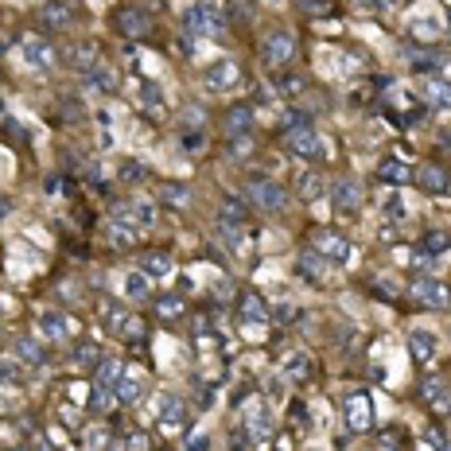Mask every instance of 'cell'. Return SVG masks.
<instances>
[{
  "mask_svg": "<svg viewBox=\"0 0 451 451\" xmlns=\"http://www.w3.org/2000/svg\"><path fill=\"white\" fill-rule=\"evenodd\" d=\"M226 24H230V20H226L222 12L214 8V4H191V8L183 12V27H187V35H202V39H222V35H226Z\"/></svg>",
  "mask_w": 451,
  "mask_h": 451,
  "instance_id": "cell-1",
  "label": "cell"
},
{
  "mask_svg": "<svg viewBox=\"0 0 451 451\" xmlns=\"http://www.w3.org/2000/svg\"><path fill=\"white\" fill-rule=\"evenodd\" d=\"M245 195H249V202H253L257 210H265V214L285 210V202H288L285 187L276 183V179H268V176H253L249 183H245Z\"/></svg>",
  "mask_w": 451,
  "mask_h": 451,
  "instance_id": "cell-2",
  "label": "cell"
},
{
  "mask_svg": "<svg viewBox=\"0 0 451 451\" xmlns=\"http://www.w3.org/2000/svg\"><path fill=\"white\" fill-rule=\"evenodd\" d=\"M285 140L300 159H319L323 156V140H319V133L311 129V121H292V125H285Z\"/></svg>",
  "mask_w": 451,
  "mask_h": 451,
  "instance_id": "cell-3",
  "label": "cell"
},
{
  "mask_svg": "<svg viewBox=\"0 0 451 451\" xmlns=\"http://www.w3.org/2000/svg\"><path fill=\"white\" fill-rule=\"evenodd\" d=\"M261 55H265L268 67H288V63L296 59V39H292V32H285V27L268 32L265 39H261Z\"/></svg>",
  "mask_w": 451,
  "mask_h": 451,
  "instance_id": "cell-4",
  "label": "cell"
},
{
  "mask_svg": "<svg viewBox=\"0 0 451 451\" xmlns=\"http://www.w3.org/2000/svg\"><path fill=\"white\" fill-rule=\"evenodd\" d=\"M113 24H117L121 35H133V39H144V35H152V27H156V16H152L148 8H140V4H125V8L113 16Z\"/></svg>",
  "mask_w": 451,
  "mask_h": 451,
  "instance_id": "cell-5",
  "label": "cell"
},
{
  "mask_svg": "<svg viewBox=\"0 0 451 451\" xmlns=\"http://www.w3.org/2000/svg\"><path fill=\"white\" fill-rule=\"evenodd\" d=\"M339 412H343V420H346L351 432H370V424H374V412H370L366 393H346L343 401H339Z\"/></svg>",
  "mask_w": 451,
  "mask_h": 451,
  "instance_id": "cell-6",
  "label": "cell"
},
{
  "mask_svg": "<svg viewBox=\"0 0 451 451\" xmlns=\"http://www.w3.org/2000/svg\"><path fill=\"white\" fill-rule=\"evenodd\" d=\"M412 300H420L424 308H447L451 292H447L443 280H436V276H417V280H412Z\"/></svg>",
  "mask_w": 451,
  "mask_h": 451,
  "instance_id": "cell-7",
  "label": "cell"
},
{
  "mask_svg": "<svg viewBox=\"0 0 451 451\" xmlns=\"http://www.w3.org/2000/svg\"><path fill=\"white\" fill-rule=\"evenodd\" d=\"M311 245H315V253H319V257H327L331 265H346V261L354 257L351 242H346V237H339V234H331V230H319Z\"/></svg>",
  "mask_w": 451,
  "mask_h": 451,
  "instance_id": "cell-8",
  "label": "cell"
},
{
  "mask_svg": "<svg viewBox=\"0 0 451 451\" xmlns=\"http://www.w3.org/2000/svg\"><path fill=\"white\" fill-rule=\"evenodd\" d=\"M331 199H334V210L339 214H358L362 207V183H354V179H334L331 183Z\"/></svg>",
  "mask_w": 451,
  "mask_h": 451,
  "instance_id": "cell-9",
  "label": "cell"
},
{
  "mask_svg": "<svg viewBox=\"0 0 451 451\" xmlns=\"http://www.w3.org/2000/svg\"><path fill=\"white\" fill-rule=\"evenodd\" d=\"M63 63H67L70 70H82V74H86L90 67H98V63H101V47L93 39L70 43V47H67V59H63Z\"/></svg>",
  "mask_w": 451,
  "mask_h": 451,
  "instance_id": "cell-10",
  "label": "cell"
},
{
  "mask_svg": "<svg viewBox=\"0 0 451 451\" xmlns=\"http://www.w3.org/2000/svg\"><path fill=\"white\" fill-rule=\"evenodd\" d=\"M70 331H74V323L63 311H43L39 315V334L51 339V343H70Z\"/></svg>",
  "mask_w": 451,
  "mask_h": 451,
  "instance_id": "cell-11",
  "label": "cell"
},
{
  "mask_svg": "<svg viewBox=\"0 0 451 451\" xmlns=\"http://www.w3.org/2000/svg\"><path fill=\"white\" fill-rule=\"evenodd\" d=\"M98 319H101V327H105V334L121 339V331H125V323H129V308H121L117 300H109V296H101Z\"/></svg>",
  "mask_w": 451,
  "mask_h": 451,
  "instance_id": "cell-12",
  "label": "cell"
},
{
  "mask_svg": "<svg viewBox=\"0 0 451 451\" xmlns=\"http://www.w3.org/2000/svg\"><path fill=\"white\" fill-rule=\"evenodd\" d=\"M39 24L47 27V32L70 27V24H74V8H70V4H63V0H47V4H39Z\"/></svg>",
  "mask_w": 451,
  "mask_h": 451,
  "instance_id": "cell-13",
  "label": "cell"
},
{
  "mask_svg": "<svg viewBox=\"0 0 451 451\" xmlns=\"http://www.w3.org/2000/svg\"><path fill=\"white\" fill-rule=\"evenodd\" d=\"M24 63L35 70H51L55 67V47L51 43H43L39 35H27L24 39Z\"/></svg>",
  "mask_w": 451,
  "mask_h": 451,
  "instance_id": "cell-14",
  "label": "cell"
},
{
  "mask_svg": "<svg viewBox=\"0 0 451 451\" xmlns=\"http://www.w3.org/2000/svg\"><path fill=\"white\" fill-rule=\"evenodd\" d=\"M417 183H420V191H428V195H443L447 183H451V176H447V167H440V164H420Z\"/></svg>",
  "mask_w": 451,
  "mask_h": 451,
  "instance_id": "cell-15",
  "label": "cell"
},
{
  "mask_svg": "<svg viewBox=\"0 0 451 451\" xmlns=\"http://www.w3.org/2000/svg\"><path fill=\"white\" fill-rule=\"evenodd\" d=\"M187 420V405L179 397H159V432H179Z\"/></svg>",
  "mask_w": 451,
  "mask_h": 451,
  "instance_id": "cell-16",
  "label": "cell"
},
{
  "mask_svg": "<svg viewBox=\"0 0 451 451\" xmlns=\"http://www.w3.org/2000/svg\"><path fill=\"white\" fill-rule=\"evenodd\" d=\"M436 351H440V339H436L432 331H412L409 334V354H412V362H432L436 358Z\"/></svg>",
  "mask_w": 451,
  "mask_h": 451,
  "instance_id": "cell-17",
  "label": "cell"
},
{
  "mask_svg": "<svg viewBox=\"0 0 451 451\" xmlns=\"http://www.w3.org/2000/svg\"><path fill=\"white\" fill-rule=\"evenodd\" d=\"M377 179L389 187H405V183H412V167L405 159H381L377 164Z\"/></svg>",
  "mask_w": 451,
  "mask_h": 451,
  "instance_id": "cell-18",
  "label": "cell"
},
{
  "mask_svg": "<svg viewBox=\"0 0 451 451\" xmlns=\"http://www.w3.org/2000/svg\"><path fill=\"white\" fill-rule=\"evenodd\" d=\"M311 370H315V366H311V354H308V351H288V354H285V366H280V374L292 377V381H308Z\"/></svg>",
  "mask_w": 451,
  "mask_h": 451,
  "instance_id": "cell-19",
  "label": "cell"
},
{
  "mask_svg": "<svg viewBox=\"0 0 451 451\" xmlns=\"http://www.w3.org/2000/svg\"><path fill=\"white\" fill-rule=\"evenodd\" d=\"M86 90H93V93H117V74H113V67H90L86 70Z\"/></svg>",
  "mask_w": 451,
  "mask_h": 451,
  "instance_id": "cell-20",
  "label": "cell"
},
{
  "mask_svg": "<svg viewBox=\"0 0 451 451\" xmlns=\"http://www.w3.org/2000/svg\"><path fill=\"white\" fill-rule=\"evenodd\" d=\"M409 67H412V70H424V74H432V70H443V67H447V55H440V51H428V47H412V51H409Z\"/></svg>",
  "mask_w": 451,
  "mask_h": 451,
  "instance_id": "cell-21",
  "label": "cell"
},
{
  "mask_svg": "<svg viewBox=\"0 0 451 451\" xmlns=\"http://www.w3.org/2000/svg\"><path fill=\"white\" fill-rule=\"evenodd\" d=\"M237 82V67L230 59H218L214 67L207 70V90H230Z\"/></svg>",
  "mask_w": 451,
  "mask_h": 451,
  "instance_id": "cell-22",
  "label": "cell"
},
{
  "mask_svg": "<svg viewBox=\"0 0 451 451\" xmlns=\"http://www.w3.org/2000/svg\"><path fill=\"white\" fill-rule=\"evenodd\" d=\"M140 268L148 276H159V280H164V276H171L176 273V265H171V257H167L164 249H152V253H140Z\"/></svg>",
  "mask_w": 451,
  "mask_h": 451,
  "instance_id": "cell-23",
  "label": "cell"
},
{
  "mask_svg": "<svg viewBox=\"0 0 451 451\" xmlns=\"http://www.w3.org/2000/svg\"><path fill=\"white\" fill-rule=\"evenodd\" d=\"M253 129V109L249 105H234L226 113V136H245Z\"/></svg>",
  "mask_w": 451,
  "mask_h": 451,
  "instance_id": "cell-24",
  "label": "cell"
},
{
  "mask_svg": "<svg viewBox=\"0 0 451 451\" xmlns=\"http://www.w3.org/2000/svg\"><path fill=\"white\" fill-rule=\"evenodd\" d=\"M121 374H125V366H121L117 358H98L93 362V381L98 385H109V389H113V385L121 381Z\"/></svg>",
  "mask_w": 451,
  "mask_h": 451,
  "instance_id": "cell-25",
  "label": "cell"
},
{
  "mask_svg": "<svg viewBox=\"0 0 451 451\" xmlns=\"http://www.w3.org/2000/svg\"><path fill=\"white\" fill-rule=\"evenodd\" d=\"M16 354L24 362H32V366H43V362H47L43 343H39V339H32V334H20V339H16Z\"/></svg>",
  "mask_w": 451,
  "mask_h": 451,
  "instance_id": "cell-26",
  "label": "cell"
},
{
  "mask_svg": "<svg viewBox=\"0 0 451 451\" xmlns=\"http://www.w3.org/2000/svg\"><path fill=\"white\" fill-rule=\"evenodd\" d=\"M273 412L265 409V405H257V409H249V432H253V440H268L273 436Z\"/></svg>",
  "mask_w": 451,
  "mask_h": 451,
  "instance_id": "cell-27",
  "label": "cell"
},
{
  "mask_svg": "<svg viewBox=\"0 0 451 451\" xmlns=\"http://www.w3.org/2000/svg\"><path fill=\"white\" fill-rule=\"evenodd\" d=\"M268 319V308H265V300L261 296H253V292H245L242 296V323H265Z\"/></svg>",
  "mask_w": 451,
  "mask_h": 451,
  "instance_id": "cell-28",
  "label": "cell"
},
{
  "mask_svg": "<svg viewBox=\"0 0 451 451\" xmlns=\"http://www.w3.org/2000/svg\"><path fill=\"white\" fill-rule=\"evenodd\" d=\"M129 210H133L136 230H152V226H156V207H152L148 199H133V202H129Z\"/></svg>",
  "mask_w": 451,
  "mask_h": 451,
  "instance_id": "cell-29",
  "label": "cell"
},
{
  "mask_svg": "<svg viewBox=\"0 0 451 451\" xmlns=\"http://www.w3.org/2000/svg\"><path fill=\"white\" fill-rule=\"evenodd\" d=\"M125 296L129 300H148V273H129L125 276Z\"/></svg>",
  "mask_w": 451,
  "mask_h": 451,
  "instance_id": "cell-30",
  "label": "cell"
},
{
  "mask_svg": "<svg viewBox=\"0 0 451 451\" xmlns=\"http://www.w3.org/2000/svg\"><path fill=\"white\" fill-rule=\"evenodd\" d=\"M113 393H117V401H121V405H133L136 397H140V381H136L133 374H121V381L113 385Z\"/></svg>",
  "mask_w": 451,
  "mask_h": 451,
  "instance_id": "cell-31",
  "label": "cell"
},
{
  "mask_svg": "<svg viewBox=\"0 0 451 451\" xmlns=\"http://www.w3.org/2000/svg\"><path fill=\"white\" fill-rule=\"evenodd\" d=\"M156 315L164 319V323L179 319V315H183V300H179V296H159V300H156Z\"/></svg>",
  "mask_w": 451,
  "mask_h": 451,
  "instance_id": "cell-32",
  "label": "cell"
},
{
  "mask_svg": "<svg viewBox=\"0 0 451 451\" xmlns=\"http://www.w3.org/2000/svg\"><path fill=\"white\" fill-rule=\"evenodd\" d=\"M296 191H300L303 202H315L319 195H323V179H319V171H308V176L300 179V187H296Z\"/></svg>",
  "mask_w": 451,
  "mask_h": 451,
  "instance_id": "cell-33",
  "label": "cell"
},
{
  "mask_svg": "<svg viewBox=\"0 0 451 451\" xmlns=\"http://www.w3.org/2000/svg\"><path fill=\"white\" fill-rule=\"evenodd\" d=\"M218 222H237V226H245V222H249V210H245L237 199H226V202H222V214H218Z\"/></svg>",
  "mask_w": 451,
  "mask_h": 451,
  "instance_id": "cell-34",
  "label": "cell"
},
{
  "mask_svg": "<svg viewBox=\"0 0 451 451\" xmlns=\"http://www.w3.org/2000/svg\"><path fill=\"white\" fill-rule=\"evenodd\" d=\"M319 273H323V261H319V253H315V249H308V253L300 257V276L315 285V280H319Z\"/></svg>",
  "mask_w": 451,
  "mask_h": 451,
  "instance_id": "cell-35",
  "label": "cell"
},
{
  "mask_svg": "<svg viewBox=\"0 0 451 451\" xmlns=\"http://www.w3.org/2000/svg\"><path fill=\"white\" fill-rule=\"evenodd\" d=\"M424 101H428V105H443V109H447L451 105V82H432L424 90Z\"/></svg>",
  "mask_w": 451,
  "mask_h": 451,
  "instance_id": "cell-36",
  "label": "cell"
},
{
  "mask_svg": "<svg viewBox=\"0 0 451 451\" xmlns=\"http://www.w3.org/2000/svg\"><path fill=\"white\" fill-rule=\"evenodd\" d=\"M109 409H113V389H109V385H98V381H93L90 412H109Z\"/></svg>",
  "mask_w": 451,
  "mask_h": 451,
  "instance_id": "cell-37",
  "label": "cell"
},
{
  "mask_svg": "<svg viewBox=\"0 0 451 451\" xmlns=\"http://www.w3.org/2000/svg\"><path fill=\"white\" fill-rule=\"evenodd\" d=\"M164 202H171V207H187V202H191V187L187 183H164Z\"/></svg>",
  "mask_w": 451,
  "mask_h": 451,
  "instance_id": "cell-38",
  "label": "cell"
},
{
  "mask_svg": "<svg viewBox=\"0 0 451 451\" xmlns=\"http://www.w3.org/2000/svg\"><path fill=\"white\" fill-rule=\"evenodd\" d=\"M98 358H101L98 343H78L74 351H70V362H74V366H90V362H98Z\"/></svg>",
  "mask_w": 451,
  "mask_h": 451,
  "instance_id": "cell-39",
  "label": "cell"
},
{
  "mask_svg": "<svg viewBox=\"0 0 451 451\" xmlns=\"http://www.w3.org/2000/svg\"><path fill=\"white\" fill-rule=\"evenodd\" d=\"M0 385H24V370H20V362L0 358Z\"/></svg>",
  "mask_w": 451,
  "mask_h": 451,
  "instance_id": "cell-40",
  "label": "cell"
},
{
  "mask_svg": "<svg viewBox=\"0 0 451 451\" xmlns=\"http://www.w3.org/2000/svg\"><path fill=\"white\" fill-rule=\"evenodd\" d=\"M381 210H385V218H393V222H401V218L405 214H409V207H405V199H401V195H385V199H381Z\"/></svg>",
  "mask_w": 451,
  "mask_h": 451,
  "instance_id": "cell-41",
  "label": "cell"
},
{
  "mask_svg": "<svg viewBox=\"0 0 451 451\" xmlns=\"http://www.w3.org/2000/svg\"><path fill=\"white\" fill-rule=\"evenodd\" d=\"M230 140H234V144L226 148V156L234 159V164H242V159H245V156H249V152H253V140H249V133H245V136H230Z\"/></svg>",
  "mask_w": 451,
  "mask_h": 451,
  "instance_id": "cell-42",
  "label": "cell"
},
{
  "mask_svg": "<svg viewBox=\"0 0 451 451\" xmlns=\"http://www.w3.org/2000/svg\"><path fill=\"white\" fill-rule=\"evenodd\" d=\"M121 339H125V343H140V346H144V339H148V331H144V319L129 315V323H125V331H121Z\"/></svg>",
  "mask_w": 451,
  "mask_h": 451,
  "instance_id": "cell-43",
  "label": "cell"
},
{
  "mask_svg": "<svg viewBox=\"0 0 451 451\" xmlns=\"http://www.w3.org/2000/svg\"><path fill=\"white\" fill-rule=\"evenodd\" d=\"M440 393H447L443 377H424V381H420V397H424L428 405H432V401H440Z\"/></svg>",
  "mask_w": 451,
  "mask_h": 451,
  "instance_id": "cell-44",
  "label": "cell"
},
{
  "mask_svg": "<svg viewBox=\"0 0 451 451\" xmlns=\"http://www.w3.org/2000/svg\"><path fill=\"white\" fill-rule=\"evenodd\" d=\"M447 249H451V237L447 234H428L424 237V253H428V257H443Z\"/></svg>",
  "mask_w": 451,
  "mask_h": 451,
  "instance_id": "cell-45",
  "label": "cell"
},
{
  "mask_svg": "<svg viewBox=\"0 0 451 451\" xmlns=\"http://www.w3.org/2000/svg\"><path fill=\"white\" fill-rule=\"evenodd\" d=\"M440 32H443V27L436 24L432 16H420L417 24H412V35H417V39H436V35H440Z\"/></svg>",
  "mask_w": 451,
  "mask_h": 451,
  "instance_id": "cell-46",
  "label": "cell"
},
{
  "mask_svg": "<svg viewBox=\"0 0 451 451\" xmlns=\"http://www.w3.org/2000/svg\"><path fill=\"white\" fill-rule=\"evenodd\" d=\"M140 105H144V109H152V113H159V109H164V98H159L156 86H148V82L140 86Z\"/></svg>",
  "mask_w": 451,
  "mask_h": 451,
  "instance_id": "cell-47",
  "label": "cell"
},
{
  "mask_svg": "<svg viewBox=\"0 0 451 451\" xmlns=\"http://www.w3.org/2000/svg\"><path fill=\"white\" fill-rule=\"evenodd\" d=\"M273 315L280 319V323H296V319H300V308H296V303H276Z\"/></svg>",
  "mask_w": 451,
  "mask_h": 451,
  "instance_id": "cell-48",
  "label": "cell"
},
{
  "mask_svg": "<svg viewBox=\"0 0 451 451\" xmlns=\"http://www.w3.org/2000/svg\"><path fill=\"white\" fill-rule=\"evenodd\" d=\"M276 86H280V93H285V98H296V93H300V78H296V74H285V78H280V82H276Z\"/></svg>",
  "mask_w": 451,
  "mask_h": 451,
  "instance_id": "cell-49",
  "label": "cell"
},
{
  "mask_svg": "<svg viewBox=\"0 0 451 451\" xmlns=\"http://www.w3.org/2000/svg\"><path fill=\"white\" fill-rule=\"evenodd\" d=\"M420 443H424V447H447V436H443V432H436V428H428V436H424V440H420Z\"/></svg>",
  "mask_w": 451,
  "mask_h": 451,
  "instance_id": "cell-50",
  "label": "cell"
},
{
  "mask_svg": "<svg viewBox=\"0 0 451 451\" xmlns=\"http://www.w3.org/2000/svg\"><path fill=\"white\" fill-rule=\"evenodd\" d=\"M202 144H207V140H202V133H199V129H195V133H183V148L191 152V156L202 148Z\"/></svg>",
  "mask_w": 451,
  "mask_h": 451,
  "instance_id": "cell-51",
  "label": "cell"
},
{
  "mask_svg": "<svg viewBox=\"0 0 451 451\" xmlns=\"http://www.w3.org/2000/svg\"><path fill=\"white\" fill-rule=\"evenodd\" d=\"M183 125H187V129H191V125L202 129V109H187V113H183Z\"/></svg>",
  "mask_w": 451,
  "mask_h": 451,
  "instance_id": "cell-52",
  "label": "cell"
},
{
  "mask_svg": "<svg viewBox=\"0 0 451 451\" xmlns=\"http://www.w3.org/2000/svg\"><path fill=\"white\" fill-rule=\"evenodd\" d=\"M436 412H443V417H451V393H440V401H432Z\"/></svg>",
  "mask_w": 451,
  "mask_h": 451,
  "instance_id": "cell-53",
  "label": "cell"
},
{
  "mask_svg": "<svg viewBox=\"0 0 451 451\" xmlns=\"http://www.w3.org/2000/svg\"><path fill=\"white\" fill-rule=\"evenodd\" d=\"M140 176H144L140 164H125V167H121V179H140Z\"/></svg>",
  "mask_w": 451,
  "mask_h": 451,
  "instance_id": "cell-54",
  "label": "cell"
},
{
  "mask_svg": "<svg viewBox=\"0 0 451 451\" xmlns=\"http://www.w3.org/2000/svg\"><path fill=\"white\" fill-rule=\"evenodd\" d=\"M207 443H210L207 436H195V432H191V436H183V447H207Z\"/></svg>",
  "mask_w": 451,
  "mask_h": 451,
  "instance_id": "cell-55",
  "label": "cell"
},
{
  "mask_svg": "<svg viewBox=\"0 0 451 451\" xmlns=\"http://www.w3.org/2000/svg\"><path fill=\"white\" fill-rule=\"evenodd\" d=\"M308 12H327V0H300Z\"/></svg>",
  "mask_w": 451,
  "mask_h": 451,
  "instance_id": "cell-56",
  "label": "cell"
},
{
  "mask_svg": "<svg viewBox=\"0 0 451 451\" xmlns=\"http://www.w3.org/2000/svg\"><path fill=\"white\" fill-rule=\"evenodd\" d=\"M362 8H389V0H358Z\"/></svg>",
  "mask_w": 451,
  "mask_h": 451,
  "instance_id": "cell-57",
  "label": "cell"
},
{
  "mask_svg": "<svg viewBox=\"0 0 451 451\" xmlns=\"http://www.w3.org/2000/svg\"><path fill=\"white\" fill-rule=\"evenodd\" d=\"M8 210H12V202H8V199H4V195H0V218L8 214Z\"/></svg>",
  "mask_w": 451,
  "mask_h": 451,
  "instance_id": "cell-58",
  "label": "cell"
},
{
  "mask_svg": "<svg viewBox=\"0 0 451 451\" xmlns=\"http://www.w3.org/2000/svg\"><path fill=\"white\" fill-rule=\"evenodd\" d=\"M4 409H8V412H12V401H4V397H0V412H4Z\"/></svg>",
  "mask_w": 451,
  "mask_h": 451,
  "instance_id": "cell-59",
  "label": "cell"
}]
</instances>
